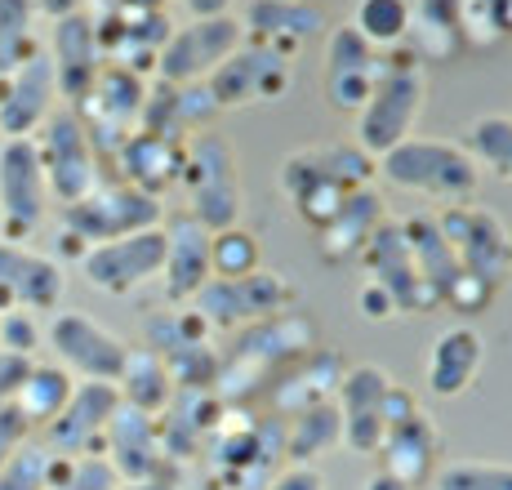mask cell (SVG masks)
I'll return each instance as SVG.
<instances>
[{"label":"cell","mask_w":512,"mask_h":490,"mask_svg":"<svg viewBox=\"0 0 512 490\" xmlns=\"http://www.w3.org/2000/svg\"><path fill=\"white\" fill-rule=\"evenodd\" d=\"M379 174V161L361 152L357 143H321V147H299L281 161V192L290 196L294 214L321 232L339 214L343 196L370 188Z\"/></svg>","instance_id":"1"},{"label":"cell","mask_w":512,"mask_h":490,"mask_svg":"<svg viewBox=\"0 0 512 490\" xmlns=\"http://www.w3.org/2000/svg\"><path fill=\"white\" fill-rule=\"evenodd\" d=\"M379 174L392 188L428 196V201H441V205H464V201H472V192L481 188V170L468 156L464 143L419 139V134L397 143L392 152H383Z\"/></svg>","instance_id":"2"},{"label":"cell","mask_w":512,"mask_h":490,"mask_svg":"<svg viewBox=\"0 0 512 490\" xmlns=\"http://www.w3.org/2000/svg\"><path fill=\"white\" fill-rule=\"evenodd\" d=\"M183 192H187V214L201 228L223 232L241 223L245 210V188H241V161H236L232 143L214 130L192 134L183 147V174H179Z\"/></svg>","instance_id":"3"},{"label":"cell","mask_w":512,"mask_h":490,"mask_svg":"<svg viewBox=\"0 0 512 490\" xmlns=\"http://www.w3.org/2000/svg\"><path fill=\"white\" fill-rule=\"evenodd\" d=\"M428 81L415 58H383V72L374 81L366 107L357 112V147L379 161L397 143L415 139V125L423 116Z\"/></svg>","instance_id":"4"},{"label":"cell","mask_w":512,"mask_h":490,"mask_svg":"<svg viewBox=\"0 0 512 490\" xmlns=\"http://www.w3.org/2000/svg\"><path fill=\"white\" fill-rule=\"evenodd\" d=\"M161 223H165L161 196H147L121 179H103L90 196L63 205V214H58V228L81 241L85 250L103 245V241H116V237H130V232L161 228Z\"/></svg>","instance_id":"5"},{"label":"cell","mask_w":512,"mask_h":490,"mask_svg":"<svg viewBox=\"0 0 512 490\" xmlns=\"http://www.w3.org/2000/svg\"><path fill=\"white\" fill-rule=\"evenodd\" d=\"M36 152H41V170L49 183V196L58 205H72L81 196H90L103 183V156L94 152L90 130H85L81 112L76 107H54L49 121L32 134Z\"/></svg>","instance_id":"6"},{"label":"cell","mask_w":512,"mask_h":490,"mask_svg":"<svg viewBox=\"0 0 512 490\" xmlns=\"http://www.w3.org/2000/svg\"><path fill=\"white\" fill-rule=\"evenodd\" d=\"M441 232H446L450 250H455L459 268L468 281L486 286L490 294H499L512 277V232L504 228L499 214H490L486 205H446V214H437Z\"/></svg>","instance_id":"7"},{"label":"cell","mask_w":512,"mask_h":490,"mask_svg":"<svg viewBox=\"0 0 512 490\" xmlns=\"http://www.w3.org/2000/svg\"><path fill=\"white\" fill-rule=\"evenodd\" d=\"M294 303V286L272 268H259L250 277H210L201 286V294L192 299V312L205 321L210 330H245L259 326L268 317H281Z\"/></svg>","instance_id":"8"},{"label":"cell","mask_w":512,"mask_h":490,"mask_svg":"<svg viewBox=\"0 0 512 490\" xmlns=\"http://www.w3.org/2000/svg\"><path fill=\"white\" fill-rule=\"evenodd\" d=\"M379 455H383V473H392L406 486L432 482V473L441 468V428L432 419V410H423L406 384L392 388L388 433H383Z\"/></svg>","instance_id":"9"},{"label":"cell","mask_w":512,"mask_h":490,"mask_svg":"<svg viewBox=\"0 0 512 490\" xmlns=\"http://www.w3.org/2000/svg\"><path fill=\"white\" fill-rule=\"evenodd\" d=\"M45 343L67 375L90 379V384H116L125 370V357H130V343L121 335H112L90 312H76V308L49 317Z\"/></svg>","instance_id":"10"},{"label":"cell","mask_w":512,"mask_h":490,"mask_svg":"<svg viewBox=\"0 0 512 490\" xmlns=\"http://www.w3.org/2000/svg\"><path fill=\"white\" fill-rule=\"evenodd\" d=\"M294 81V58L281 54L272 45H259V41H241L223 58L219 67L210 72L205 90H210L214 107H254V103H277L285 98Z\"/></svg>","instance_id":"11"},{"label":"cell","mask_w":512,"mask_h":490,"mask_svg":"<svg viewBox=\"0 0 512 490\" xmlns=\"http://www.w3.org/2000/svg\"><path fill=\"white\" fill-rule=\"evenodd\" d=\"M245 41V27L232 14L223 18H187L183 27H174L170 41L156 54V81L170 85H201L210 81V72Z\"/></svg>","instance_id":"12"},{"label":"cell","mask_w":512,"mask_h":490,"mask_svg":"<svg viewBox=\"0 0 512 490\" xmlns=\"http://www.w3.org/2000/svg\"><path fill=\"white\" fill-rule=\"evenodd\" d=\"M49 183L41 170L36 139H5L0 143V223L5 241H27L49 219Z\"/></svg>","instance_id":"13"},{"label":"cell","mask_w":512,"mask_h":490,"mask_svg":"<svg viewBox=\"0 0 512 490\" xmlns=\"http://www.w3.org/2000/svg\"><path fill=\"white\" fill-rule=\"evenodd\" d=\"M81 277L90 281L98 294H134L139 286L161 277L165 268V228H147V232H130V237H116L103 245H90L81 254Z\"/></svg>","instance_id":"14"},{"label":"cell","mask_w":512,"mask_h":490,"mask_svg":"<svg viewBox=\"0 0 512 490\" xmlns=\"http://www.w3.org/2000/svg\"><path fill=\"white\" fill-rule=\"evenodd\" d=\"M397 379L383 366H361L343 370L339 388H334V406H339V424H343V446L352 455H379L383 433H388V401Z\"/></svg>","instance_id":"15"},{"label":"cell","mask_w":512,"mask_h":490,"mask_svg":"<svg viewBox=\"0 0 512 490\" xmlns=\"http://www.w3.org/2000/svg\"><path fill=\"white\" fill-rule=\"evenodd\" d=\"M67 272L54 254H41L23 241L0 237V312H58Z\"/></svg>","instance_id":"16"},{"label":"cell","mask_w":512,"mask_h":490,"mask_svg":"<svg viewBox=\"0 0 512 490\" xmlns=\"http://www.w3.org/2000/svg\"><path fill=\"white\" fill-rule=\"evenodd\" d=\"M49 63H54V81H58V98L67 107H76L85 94L94 90L98 72L107 67V54H103V41H98V23L90 9L81 14H67L54 23L49 32Z\"/></svg>","instance_id":"17"},{"label":"cell","mask_w":512,"mask_h":490,"mask_svg":"<svg viewBox=\"0 0 512 490\" xmlns=\"http://www.w3.org/2000/svg\"><path fill=\"white\" fill-rule=\"evenodd\" d=\"M116 406H121V392L116 384H90V379H76V392L58 419L49 428H41V441L54 455H103V433L112 424Z\"/></svg>","instance_id":"18"},{"label":"cell","mask_w":512,"mask_h":490,"mask_svg":"<svg viewBox=\"0 0 512 490\" xmlns=\"http://www.w3.org/2000/svg\"><path fill=\"white\" fill-rule=\"evenodd\" d=\"M58 107V81L45 45L18 72L0 76V139H32Z\"/></svg>","instance_id":"19"},{"label":"cell","mask_w":512,"mask_h":490,"mask_svg":"<svg viewBox=\"0 0 512 490\" xmlns=\"http://www.w3.org/2000/svg\"><path fill=\"white\" fill-rule=\"evenodd\" d=\"M383 72V49H374L357 27H330L326 36V103L357 116Z\"/></svg>","instance_id":"20"},{"label":"cell","mask_w":512,"mask_h":490,"mask_svg":"<svg viewBox=\"0 0 512 490\" xmlns=\"http://www.w3.org/2000/svg\"><path fill=\"white\" fill-rule=\"evenodd\" d=\"M103 455L107 464L116 468L121 482H143V477H174V464L165 459L161 446V428H156L152 415L134 406H116L112 424L103 433Z\"/></svg>","instance_id":"21"},{"label":"cell","mask_w":512,"mask_h":490,"mask_svg":"<svg viewBox=\"0 0 512 490\" xmlns=\"http://www.w3.org/2000/svg\"><path fill=\"white\" fill-rule=\"evenodd\" d=\"M361 263H366V272L379 290L392 294V303H397V312H428L437 308L432 303V294L423 290L419 272H415V259H410V245H406V232H401V219H383L379 232L366 241V250L357 254Z\"/></svg>","instance_id":"22"},{"label":"cell","mask_w":512,"mask_h":490,"mask_svg":"<svg viewBox=\"0 0 512 490\" xmlns=\"http://www.w3.org/2000/svg\"><path fill=\"white\" fill-rule=\"evenodd\" d=\"M161 228H165L161 286H165V299L179 308V303H192L196 294H201L205 281L214 277L210 272V228H201L187 210L170 214Z\"/></svg>","instance_id":"23"},{"label":"cell","mask_w":512,"mask_h":490,"mask_svg":"<svg viewBox=\"0 0 512 490\" xmlns=\"http://www.w3.org/2000/svg\"><path fill=\"white\" fill-rule=\"evenodd\" d=\"M245 41L272 45L294 58V49L317 41L330 27V14L321 0H250L241 14Z\"/></svg>","instance_id":"24"},{"label":"cell","mask_w":512,"mask_h":490,"mask_svg":"<svg viewBox=\"0 0 512 490\" xmlns=\"http://www.w3.org/2000/svg\"><path fill=\"white\" fill-rule=\"evenodd\" d=\"M219 112L210 90L201 85H170V81H147V98H143V116L139 130L156 134V139H174L187 143L192 134L205 130V121Z\"/></svg>","instance_id":"25"},{"label":"cell","mask_w":512,"mask_h":490,"mask_svg":"<svg viewBox=\"0 0 512 490\" xmlns=\"http://www.w3.org/2000/svg\"><path fill=\"white\" fill-rule=\"evenodd\" d=\"M481 366H486V339L477 335V326H450L432 339L423 384L432 397H464L477 384Z\"/></svg>","instance_id":"26"},{"label":"cell","mask_w":512,"mask_h":490,"mask_svg":"<svg viewBox=\"0 0 512 490\" xmlns=\"http://www.w3.org/2000/svg\"><path fill=\"white\" fill-rule=\"evenodd\" d=\"M401 232H406V245H410V259H415V272L423 281V290L432 294V303H450L455 286L464 281V268H459L455 250H450L446 232H441L437 214H410L401 219Z\"/></svg>","instance_id":"27"},{"label":"cell","mask_w":512,"mask_h":490,"mask_svg":"<svg viewBox=\"0 0 512 490\" xmlns=\"http://www.w3.org/2000/svg\"><path fill=\"white\" fill-rule=\"evenodd\" d=\"M183 147L187 143H174V139H156V134H143L134 130L130 139L121 143V152L112 156L116 165V179L130 183L147 196H161L165 188H174L183 174Z\"/></svg>","instance_id":"28"},{"label":"cell","mask_w":512,"mask_h":490,"mask_svg":"<svg viewBox=\"0 0 512 490\" xmlns=\"http://www.w3.org/2000/svg\"><path fill=\"white\" fill-rule=\"evenodd\" d=\"M383 219H388V214H383V196L374 188L348 192L343 196V205H339V214H334L326 228L317 232L326 259H357V254L366 250V241L379 232Z\"/></svg>","instance_id":"29"},{"label":"cell","mask_w":512,"mask_h":490,"mask_svg":"<svg viewBox=\"0 0 512 490\" xmlns=\"http://www.w3.org/2000/svg\"><path fill=\"white\" fill-rule=\"evenodd\" d=\"M343 446V424H339V406L330 401H317L308 410H294L290 428H285V459L290 464H317L330 450Z\"/></svg>","instance_id":"30"},{"label":"cell","mask_w":512,"mask_h":490,"mask_svg":"<svg viewBox=\"0 0 512 490\" xmlns=\"http://www.w3.org/2000/svg\"><path fill=\"white\" fill-rule=\"evenodd\" d=\"M116 392H121L125 406H134V410H143V415L156 419L174 401L170 366H165V361L156 357L152 348H130L121 379H116Z\"/></svg>","instance_id":"31"},{"label":"cell","mask_w":512,"mask_h":490,"mask_svg":"<svg viewBox=\"0 0 512 490\" xmlns=\"http://www.w3.org/2000/svg\"><path fill=\"white\" fill-rule=\"evenodd\" d=\"M72 392H76V379L67 375L58 361H32V370H27L14 406L23 410V419L32 428H49L58 419V410L72 401Z\"/></svg>","instance_id":"32"},{"label":"cell","mask_w":512,"mask_h":490,"mask_svg":"<svg viewBox=\"0 0 512 490\" xmlns=\"http://www.w3.org/2000/svg\"><path fill=\"white\" fill-rule=\"evenodd\" d=\"M472 0H415V27L428 54H459L468 41Z\"/></svg>","instance_id":"33"},{"label":"cell","mask_w":512,"mask_h":490,"mask_svg":"<svg viewBox=\"0 0 512 490\" xmlns=\"http://www.w3.org/2000/svg\"><path fill=\"white\" fill-rule=\"evenodd\" d=\"M41 9L36 0H0V76L18 72L41 49Z\"/></svg>","instance_id":"34"},{"label":"cell","mask_w":512,"mask_h":490,"mask_svg":"<svg viewBox=\"0 0 512 490\" xmlns=\"http://www.w3.org/2000/svg\"><path fill=\"white\" fill-rule=\"evenodd\" d=\"M464 147L477 161L481 174H495V179L512 183V116H477L464 130Z\"/></svg>","instance_id":"35"},{"label":"cell","mask_w":512,"mask_h":490,"mask_svg":"<svg viewBox=\"0 0 512 490\" xmlns=\"http://www.w3.org/2000/svg\"><path fill=\"white\" fill-rule=\"evenodd\" d=\"M352 27L374 49H392L406 41L410 27H415V0H357Z\"/></svg>","instance_id":"36"},{"label":"cell","mask_w":512,"mask_h":490,"mask_svg":"<svg viewBox=\"0 0 512 490\" xmlns=\"http://www.w3.org/2000/svg\"><path fill=\"white\" fill-rule=\"evenodd\" d=\"M263 268V245L254 232H245L241 223L223 232H210V272L223 281L232 277H250V272Z\"/></svg>","instance_id":"37"},{"label":"cell","mask_w":512,"mask_h":490,"mask_svg":"<svg viewBox=\"0 0 512 490\" xmlns=\"http://www.w3.org/2000/svg\"><path fill=\"white\" fill-rule=\"evenodd\" d=\"M432 490H512V464L495 459H450L432 473Z\"/></svg>","instance_id":"38"},{"label":"cell","mask_w":512,"mask_h":490,"mask_svg":"<svg viewBox=\"0 0 512 490\" xmlns=\"http://www.w3.org/2000/svg\"><path fill=\"white\" fill-rule=\"evenodd\" d=\"M54 482V450L45 441H23L0 464V490H49Z\"/></svg>","instance_id":"39"},{"label":"cell","mask_w":512,"mask_h":490,"mask_svg":"<svg viewBox=\"0 0 512 490\" xmlns=\"http://www.w3.org/2000/svg\"><path fill=\"white\" fill-rule=\"evenodd\" d=\"M121 477L107 455H54V482L49 490H116Z\"/></svg>","instance_id":"40"},{"label":"cell","mask_w":512,"mask_h":490,"mask_svg":"<svg viewBox=\"0 0 512 490\" xmlns=\"http://www.w3.org/2000/svg\"><path fill=\"white\" fill-rule=\"evenodd\" d=\"M45 343V330L36 321V312H0V352H14V357H32Z\"/></svg>","instance_id":"41"},{"label":"cell","mask_w":512,"mask_h":490,"mask_svg":"<svg viewBox=\"0 0 512 490\" xmlns=\"http://www.w3.org/2000/svg\"><path fill=\"white\" fill-rule=\"evenodd\" d=\"M23 441H32V424H27L23 410L9 401V406H0V464H5V459L14 455Z\"/></svg>","instance_id":"42"},{"label":"cell","mask_w":512,"mask_h":490,"mask_svg":"<svg viewBox=\"0 0 512 490\" xmlns=\"http://www.w3.org/2000/svg\"><path fill=\"white\" fill-rule=\"evenodd\" d=\"M27 370H32V357H14V352H0V406H9V401L18 397V388H23Z\"/></svg>","instance_id":"43"},{"label":"cell","mask_w":512,"mask_h":490,"mask_svg":"<svg viewBox=\"0 0 512 490\" xmlns=\"http://www.w3.org/2000/svg\"><path fill=\"white\" fill-rule=\"evenodd\" d=\"M263 490H326V477L308 464H290L285 473H277Z\"/></svg>","instance_id":"44"},{"label":"cell","mask_w":512,"mask_h":490,"mask_svg":"<svg viewBox=\"0 0 512 490\" xmlns=\"http://www.w3.org/2000/svg\"><path fill=\"white\" fill-rule=\"evenodd\" d=\"M357 308L366 312L370 321H388V317H397V303H392V294H388V290H379L374 281H366V286L357 290Z\"/></svg>","instance_id":"45"},{"label":"cell","mask_w":512,"mask_h":490,"mask_svg":"<svg viewBox=\"0 0 512 490\" xmlns=\"http://www.w3.org/2000/svg\"><path fill=\"white\" fill-rule=\"evenodd\" d=\"M232 5L236 0H183L187 18H223V14H232Z\"/></svg>","instance_id":"46"},{"label":"cell","mask_w":512,"mask_h":490,"mask_svg":"<svg viewBox=\"0 0 512 490\" xmlns=\"http://www.w3.org/2000/svg\"><path fill=\"white\" fill-rule=\"evenodd\" d=\"M36 9H41L45 18H54V23H58V18H67V14H81L85 0H36Z\"/></svg>","instance_id":"47"},{"label":"cell","mask_w":512,"mask_h":490,"mask_svg":"<svg viewBox=\"0 0 512 490\" xmlns=\"http://www.w3.org/2000/svg\"><path fill=\"white\" fill-rule=\"evenodd\" d=\"M116 490H183L179 477H143V482H121Z\"/></svg>","instance_id":"48"},{"label":"cell","mask_w":512,"mask_h":490,"mask_svg":"<svg viewBox=\"0 0 512 490\" xmlns=\"http://www.w3.org/2000/svg\"><path fill=\"white\" fill-rule=\"evenodd\" d=\"M361 490H415V486L397 482L392 473H383V468H379V473H370V477H366V486H361Z\"/></svg>","instance_id":"49"},{"label":"cell","mask_w":512,"mask_h":490,"mask_svg":"<svg viewBox=\"0 0 512 490\" xmlns=\"http://www.w3.org/2000/svg\"><path fill=\"white\" fill-rule=\"evenodd\" d=\"M0 237H5V223H0Z\"/></svg>","instance_id":"50"}]
</instances>
